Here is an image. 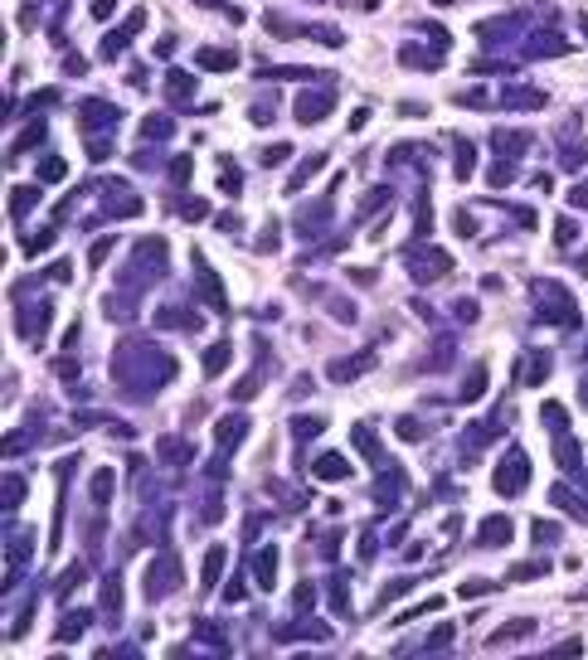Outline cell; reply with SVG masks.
<instances>
[{"instance_id": "cell-1", "label": "cell", "mask_w": 588, "mask_h": 660, "mask_svg": "<svg viewBox=\"0 0 588 660\" xmlns=\"http://www.w3.org/2000/svg\"><path fill=\"white\" fill-rule=\"evenodd\" d=\"M525 476H530L525 457H520V452H510V457H505V467L496 471V490H501V495H510V490H515V485H520Z\"/></svg>"}, {"instance_id": "cell-2", "label": "cell", "mask_w": 588, "mask_h": 660, "mask_svg": "<svg viewBox=\"0 0 588 660\" xmlns=\"http://www.w3.org/2000/svg\"><path fill=\"white\" fill-rule=\"evenodd\" d=\"M316 476H321V481H345V476H350V462H345L340 452H326V457L316 462Z\"/></svg>"}, {"instance_id": "cell-3", "label": "cell", "mask_w": 588, "mask_h": 660, "mask_svg": "<svg viewBox=\"0 0 588 660\" xmlns=\"http://www.w3.org/2000/svg\"><path fill=\"white\" fill-rule=\"evenodd\" d=\"M370 365H375V350L355 355V360H340V365H331V379H355L360 369H370Z\"/></svg>"}, {"instance_id": "cell-4", "label": "cell", "mask_w": 588, "mask_h": 660, "mask_svg": "<svg viewBox=\"0 0 588 660\" xmlns=\"http://www.w3.org/2000/svg\"><path fill=\"white\" fill-rule=\"evenodd\" d=\"M214 437H219V442H224V447H234V442H238V437H243V418H224V423H219V432H214Z\"/></svg>"}, {"instance_id": "cell-5", "label": "cell", "mask_w": 588, "mask_h": 660, "mask_svg": "<svg viewBox=\"0 0 588 660\" xmlns=\"http://www.w3.org/2000/svg\"><path fill=\"white\" fill-rule=\"evenodd\" d=\"M219 573H224V549H209V559H204V587H214Z\"/></svg>"}, {"instance_id": "cell-6", "label": "cell", "mask_w": 588, "mask_h": 660, "mask_svg": "<svg viewBox=\"0 0 588 660\" xmlns=\"http://www.w3.org/2000/svg\"><path fill=\"white\" fill-rule=\"evenodd\" d=\"M273 573H278V549H263V564H258V587H273Z\"/></svg>"}, {"instance_id": "cell-7", "label": "cell", "mask_w": 588, "mask_h": 660, "mask_svg": "<svg viewBox=\"0 0 588 660\" xmlns=\"http://www.w3.org/2000/svg\"><path fill=\"white\" fill-rule=\"evenodd\" d=\"M199 64H204V68H234V54H224V49H204V54H199Z\"/></svg>"}, {"instance_id": "cell-8", "label": "cell", "mask_w": 588, "mask_h": 660, "mask_svg": "<svg viewBox=\"0 0 588 660\" xmlns=\"http://www.w3.org/2000/svg\"><path fill=\"white\" fill-rule=\"evenodd\" d=\"M505 534H510L505 520H487V525H482V539H505Z\"/></svg>"}, {"instance_id": "cell-9", "label": "cell", "mask_w": 588, "mask_h": 660, "mask_svg": "<svg viewBox=\"0 0 588 660\" xmlns=\"http://www.w3.org/2000/svg\"><path fill=\"white\" fill-rule=\"evenodd\" d=\"M39 175H44V180H59V175H64V161H44V170H39Z\"/></svg>"}, {"instance_id": "cell-10", "label": "cell", "mask_w": 588, "mask_h": 660, "mask_svg": "<svg viewBox=\"0 0 588 660\" xmlns=\"http://www.w3.org/2000/svg\"><path fill=\"white\" fill-rule=\"evenodd\" d=\"M112 10H117V0H93V15H98V20H107Z\"/></svg>"}]
</instances>
